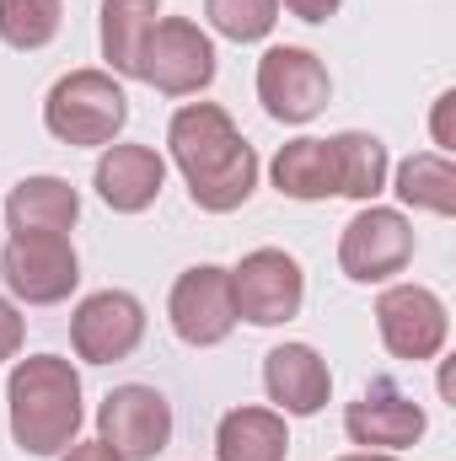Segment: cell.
Segmentation results:
<instances>
[{
  "mask_svg": "<svg viewBox=\"0 0 456 461\" xmlns=\"http://www.w3.org/2000/svg\"><path fill=\"white\" fill-rule=\"evenodd\" d=\"M167 145H172V161L194 194L199 210L210 215H231L252 199L258 188V156L252 145L236 134L226 108L215 103H188L172 113V129H167Z\"/></svg>",
  "mask_w": 456,
  "mask_h": 461,
  "instance_id": "cell-1",
  "label": "cell"
},
{
  "mask_svg": "<svg viewBox=\"0 0 456 461\" xmlns=\"http://www.w3.org/2000/svg\"><path fill=\"white\" fill-rule=\"evenodd\" d=\"M11 402V440L27 456H59L76 446L87 408H81V375L59 354H32L11 370L5 386Z\"/></svg>",
  "mask_w": 456,
  "mask_h": 461,
  "instance_id": "cell-2",
  "label": "cell"
},
{
  "mask_svg": "<svg viewBox=\"0 0 456 461\" xmlns=\"http://www.w3.org/2000/svg\"><path fill=\"white\" fill-rule=\"evenodd\" d=\"M43 123L65 145H114V134L129 123V97L108 70H70L65 81H54Z\"/></svg>",
  "mask_w": 456,
  "mask_h": 461,
  "instance_id": "cell-3",
  "label": "cell"
},
{
  "mask_svg": "<svg viewBox=\"0 0 456 461\" xmlns=\"http://www.w3.org/2000/svg\"><path fill=\"white\" fill-rule=\"evenodd\" d=\"M231 301H236V317L252 322V328H279L301 312L306 301V274L290 252L279 247H258L247 252L236 268H231Z\"/></svg>",
  "mask_w": 456,
  "mask_h": 461,
  "instance_id": "cell-4",
  "label": "cell"
},
{
  "mask_svg": "<svg viewBox=\"0 0 456 461\" xmlns=\"http://www.w3.org/2000/svg\"><path fill=\"white\" fill-rule=\"evenodd\" d=\"M140 81H150L167 97L205 92L215 81V43L188 16H161L140 49Z\"/></svg>",
  "mask_w": 456,
  "mask_h": 461,
  "instance_id": "cell-5",
  "label": "cell"
},
{
  "mask_svg": "<svg viewBox=\"0 0 456 461\" xmlns=\"http://www.w3.org/2000/svg\"><path fill=\"white\" fill-rule=\"evenodd\" d=\"M0 274H5V285H11L16 301L54 306V301H65L76 290L81 263H76V247L65 236H54V230H22V236L5 241Z\"/></svg>",
  "mask_w": 456,
  "mask_h": 461,
  "instance_id": "cell-6",
  "label": "cell"
},
{
  "mask_svg": "<svg viewBox=\"0 0 456 461\" xmlns=\"http://www.w3.org/2000/svg\"><path fill=\"white\" fill-rule=\"evenodd\" d=\"M258 97H263L269 118H279V123H306V118H317L328 108L333 81H328V70H323V59H317L312 49L279 43V49H269V54L258 59Z\"/></svg>",
  "mask_w": 456,
  "mask_h": 461,
  "instance_id": "cell-7",
  "label": "cell"
},
{
  "mask_svg": "<svg viewBox=\"0 0 456 461\" xmlns=\"http://www.w3.org/2000/svg\"><path fill=\"white\" fill-rule=\"evenodd\" d=\"M97 440L123 461H156L172 440V408L156 386H114L97 408Z\"/></svg>",
  "mask_w": 456,
  "mask_h": 461,
  "instance_id": "cell-8",
  "label": "cell"
},
{
  "mask_svg": "<svg viewBox=\"0 0 456 461\" xmlns=\"http://www.w3.org/2000/svg\"><path fill=\"white\" fill-rule=\"evenodd\" d=\"M408 258H414V226L397 210H381V204H365L339 236L343 274L360 279V285H381V279L403 274Z\"/></svg>",
  "mask_w": 456,
  "mask_h": 461,
  "instance_id": "cell-9",
  "label": "cell"
},
{
  "mask_svg": "<svg viewBox=\"0 0 456 461\" xmlns=\"http://www.w3.org/2000/svg\"><path fill=\"white\" fill-rule=\"evenodd\" d=\"M376 328H381V344L392 348L397 359H435L446 348V333H451V317L441 306L435 290L424 285H392L381 290L376 301Z\"/></svg>",
  "mask_w": 456,
  "mask_h": 461,
  "instance_id": "cell-10",
  "label": "cell"
},
{
  "mask_svg": "<svg viewBox=\"0 0 456 461\" xmlns=\"http://www.w3.org/2000/svg\"><path fill=\"white\" fill-rule=\"evenodd\" d=\"M172 333L188 348H215L231 339L236 328V301H231V268H215V263H199L188 268L178 285H172Z\"/></svg>",
  "mask_w": 456,
  "mask_h": 461,
  "instance_id": "cell-11",
  "label": "cell"
},
{
  "mask_svg": "<svg viewBox=\"0 0 456 461\" xmlns=\"http://www.w3.org/2000/svg\"><path fill=\"white\" fill-rule=\"evenodd\" d=\"M145 339V312L129 290H97L76 306L70 317V344L87 365H114L129 359Z\"/></svg>",
  "mask_w": 456,
  "mask_h": 461,
  "instance_id": "cell-12",
  "label": "cell"
},
{
  "mask_svg": "<svg viewBox=\"0 0 456 461\" xmlns=\"http://www.w3.org/2000/svg\"><path fill=\"white\" fill-rule=\"evenodd\" d=\"M424 408L414 397H403L392 381H370L360 392V402H349L343 413V429L354 446H370V451H403L424 435Z\"/></svg>",
  "mask_w": 456,
  "mask_h": 461,
  "instance_id": "cell-13",
  "label": "cell"
},
{
  "mask_svg": "<svg viewBox=\"0 0 456 461\" xmlns=\"http://www.w3.org/2000/svg\"><path fill=\"white\" fill-rule=\"evenodd\" d=\"M92 183H97V199L108 210L140 215V210L156 204V194L167 183V161L150 145H108L103 161H97V172H92Z\"/></svg>",
  "mask_w": 456,
  "mask_h": 461,
  "instance_id": "cell-14",
  "label": "cell"
},
{
  "mask_svg": "<svg viewBox=\"0 0 456 461\" xmlns=\"http://www.w3.org/2000/svg\"><path fill=\"white\" fill-rule=\"evenodd\" d=\"M263 386H269V402H279V413L312 419L328 402L333 375H328L323 354L312 344H279V348H269V359H263Z\"/></svg>",
  "mask_w": 456,
  "mask_h": 461,
  "instance_id": "cell-15",
  "label": "cell"
},
{
  "mask_svg": "<svg viewBox=\"0 0 456 461\" xmlns=\"http://www.w3.org/2000/svg\"><path fill=\"white\" fill-rule=\"evenodd\" d=\"M76 215H81V199H76V188L65 177H22L11 188V199H5L11 236H22V230H54V236H65V230L76 226Z\"/></svg>",
  "mask_w": 456,
  "mask_h": 461,
  "instance_id": "cell-16",
  "label": "cell"
},
{
  "mask_svg": "<svg viewBox=\"0 0 456 461\" xmlns=\"http://www.w3.org/2000/svg\"><path fill=\"white\" fill-rule=\"evenodd\" d=\"M290 429L285 413L274 408H231L215 429V456L221 461H285Z\"/></svg>",
  "mask_w": 456,
  "mask_h": 461,
  "instance_id": "cell-17",
  "label": "cell"
},
{
  "mask_svg": "<svg viewBox=\"0 0 456 461\" xmlns=\"http://www.w3.org/2000/svg\"><path fill=\"white\" fill-rule=\"evenodd\" d=\"M269 172H274V188L285 199H301V204L339 194V172H333V145L328 140H290V145H279Z\"/></svg>",
  "mask_w": 456,
  "mask_h": 461,
  "instance_id": "cell-18",
  "label": "cell"
},
{
  "mask_svg": "<svg viewBox=\"0 0 456 461\" xmlns=\"http://www.w3.org/2000/svg\"><path fill=\"white\" fill-rule=\"evenodd\" d=\"M161 16V0H103V59L118 76H140V49Z\"/></svg>",
  "mask_w": 456,
  "mask_h": 461,
  "instance_id": "cell-19",
  "label": "cell"
},
{
  "mask_svg": "<svg viewBox=\"0 0 456 461\" xmlns=\"http://www.w3.org/2000/svg\"><path fill=\"white\" fill-rule=\"evenodd\" d=\"M328 145H333L339 194H343V199H365V204H370V199L387 188V145H381L376 134H360V129L333 134Z\"/></svg>",
  "mask_w": 456,
  "mask_h": 461,
  "instance_id": "cell-20",
  "label": "cell"
},
{
  "mask_svg": "<svg viewBox=\"0 0 456 461\" xmlns=\"http://www.w3.org/2000/svg\"><path fill=\"white\" fill-rule=\"evenodd\" d=\"M397 199L430 215H456V167L441 150H419L397 167Z\"/></svg>",
  "mask_w": 456,
  "mask_h": 461,
  "instance_id": "cell-21",
  "label": "cell"
},
{
  "mask_svg": "<svg viewBox=\"0 0 456 461\" xmlns=\"http://www.w3.org/2000/svg\"><path fill=\"white\" fill-rule=\"evenodd\" d=\"M59 0H0V38L11 49H43L59 32Z\"/></svg>",
  "mask_w": 456,
  "mask_h": 461,
  "instance_id": "cell-22",
  "label": "cell"
},
{
  "mask_svg": "<svg viewBox=\"0 0 456 461\" xmlns=\"http://www.w3.org/2000/svg\"><path fill=\"white\" fill-rule=\"evenodd\" d=\"M210 27L231 43H258L279 22V0H205Z\"/></svg>",
  "mask_w": 456,
  "mask_h": 461,
  "instance_id": "cell-23",
  "label": "cell"
},
{
  "mask_svg": "<svg viewBox=\"0 0 456 461\" xmlns=\"http://www.w3.org/2000/svg\"><path fill=\"white\" fill-rule=\"evenodd\" d=\"M16 348H22V317H16V306L0 295V359H16Z\"/></svg>",
  "mask_w": 456,
  "mask_h": 461,
  "instance_id": "cell-24",
  "label": "cell"
},
{
  "mask_svg": "<svg viewBox=\"0 0 456 461\" xmlns=\"http://www.w3.org/2000/svg\"><path fill=\"white\" fill-rule=\"evenodd\" d=\"M59 461H123V456H118L108 440H76L70 451H59Z\"/></svg>",
  "mask_w": 456,
  "mask_h": 461,
  "instance_id": "cell-25",
  "label": "cell"
},
{
  "mask_svg": "<svg viewBox=\"0 0 456 461\" xmlns=\"http://www.w3.org/2000/svg\"><path fill=\"white\" fill-rule=\"evenodd\" d=\"M339 5H343V0H285V11H290V16H301V22H328Z\"/></svg>",
  "mask_w": 456,
  "mask_h": 461,
  "instance_id": "cell-26",
  "label": "cell"
},
{
  "mask_svg": "<svg viewBox=\"0 0 456 461\" xmlns=\"http://www.w3.org/2000/svg\"><path fill=\"white\" fill-rule=\"evenodd\" d=\"M451 108H456V92H446V97L435 103V145H441V156L456 145L451 140Z\"/></svg>",
  "mask_w": 456,
  "mask_h": 461,
  "instance_id": "cell-27",
  "label": "cell"
},
{
  "mask_svg": "<svg viewBox=\"0 0 456 461\" xmlns=\"http://www.w3.org/2000/svg\"><path fill=\"white\" fill-rule=\"evenodd\" d=\"M339 461H397V456H381V451H354V456H339Z\"/></svg>",
  "mask_w": 456,
  "mask_h": 461,
  "instance_id": "cell-28",
  "label": "cell"
}]
</instances>
